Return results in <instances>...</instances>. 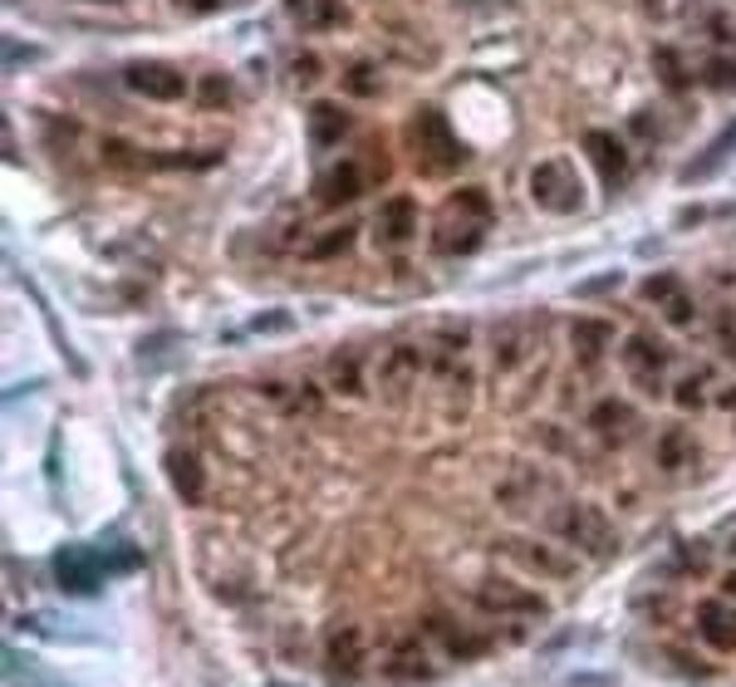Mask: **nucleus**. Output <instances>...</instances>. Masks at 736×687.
<instances>
[{
    "instance_id": "nucleus-21",
    "label": "nucleus",
    "mask_w": 736,
    "mask_h": 687,
    "mask_svg": "<svg viewBox=\"0 0 736 687\" xmlns=\"http://www.w3.org/2000/svg\"><path fill=\"white\" fill-rule=\"evenodd\" d=\"M343 133H349V118H343L334 104H314V113H310V137H314V147H334Z\"/></svg>"
},
{
    "instance_id": "nucleus-2",
    "label": "nucleus",
    "mask_w": 736,
    "mask_h": 687,
    "mask_svg": "<svg viewBox=\"0 0 736 687\" xmlns=\"http://www.w3.org/2000/svg\"><path fill=\"white\" fill-rule=\"evenodd\" d=\"M550 530H555L565 545L584 550V555H614V526L599 506L589 501H565V506L550 510Z\"/></svg>"
},
{
    "instance_id": "nucleus-33",
    "label": "nucleus",
    "mask_w": 736,
    "mask_h": 687,
    "mask_svg": "<svg viewBox=\"0 0 736 687\" xmlns=\"http://www.w3.org/2000/svg\"><path fill=\"white\" fill-rule=\"evenodd\" d=\"M608 285H618V275H604V280H589V285H579L575 294H599V290H608Z\"/></svg>"
},
{
    "instance_id": "nucleus-7",
    "label": "nucleus",
    "mask_w": 736,
    "mask_h": 687,
    "mask_svg": "<svg viewBox=\"0 0 736 687\" xmlns=\"http://www.w3.org/2000/svg\"><path fill=\"white\" fill-rule=\"evenodd\" d=\"M422 634H427V643L447 648L451 658H481L486 653V638L471 634V628L461 624V618H451L447 608H427V614H422Z\"/></svg>"
},
{
    "instance_id": "nucleus-8",
    "label": "nucleus",
    "mask_w": 736,
    "mask_h": 687,
    "mask_svg": "<svg viewBox=\"0 0 736 687\" xmlns=\"http://www.w3.org/2000/svg\"><path fill=\"white\" fill-rule=\"evenodd\" d=\"M324 667L334 683H349L363 673V628L359 624H334L324 638Z\"/></svg>"
},
{
    "instance_id": "nucleus-12",
    "label": "nucleus",
    "mask_w": 736,
    "mask_h": 687,
    "mask_svg": "<svg viewBox=\"0 0 736 687\" xmlns=\"http://www.w3.org/2000/svg\"><path fill=\"white\" fill-rule=\"evenodd\" d=\"M584 153H589V162L599 167V177H604V186L614 192V186H624V177H628V153H624V143H618L614 133H584Z\"/></svg>"
},
{
    "instance_id": "nucleus-34",
    "label": "nucleus",
    "mask_w": 736,
    "mask_h": 687,
    "mask_svg": "<svg viewBox=\"0 0 736 687\" xmlns=\"http://www.w3.org/2000/svg\"><path fill=\"white\" fill-rule=\"evenodd\" d=\"M349 88H363V94H369V88H373V74H369V69H353V74H349Z\"/></svg>"
},
{
    "instance_id": "nucleus-10",
    "label": "nucleus",
    "mask_w": 736,
    "mask_h": 687,
    "mask_svg": "<svg viewBox=\"0 0 736 687\" xmlns=\"http://www.w3.org/2000/svg\"><path fill=\"white\" fill-rule=\"evenodd\" d=\"M418 369H422V353L412 349V343H393V349L383 353V363H378L383 398H393V402L408 398L412 383H418Z\"/></svg>"
},
{
    "instance_id": "nucleus-4",
    "label": "nucleus",
    "mask_w": 736,
    "mask_h": 687,
    "mask_svg": "<svg viewBox=\"0 0 736 687\" xmlns=\"http://www.w3.org/2000/svg\"><path fill=\"white\" fill-rule=\"evenodd\" d=\"M496 555L510 559V565H520L526 575H540V579H575V559L559 555V550L545 545V540L506 535V540H496Z\"/></svg>"
},
{
    "instance_id": "nucleus-6",
    "label": "nucleus",
    "mask_w": 736,
    "mask_h": 687,
    "mask_svg": "<svg viewBox=\"0 0 736 687\" xmlns=\"http://www.w3.org/2000/svg\"><path fill=\"white\" fill-rule=\"evenodd\" d=\"M476 608H486V614H506V618H540L550 604L535 594V589L516 584V579L486 575V579L476 584Z\"/></svg>"
},
{
    "instance_id": "nucleus-25",
    "label": "nucleus",
    "mask_w": 736,
    "mask_h": 687,
    "mask_svg": "<svg viewBox=\"0 0 736 687\" xmlns=\"http://www.w3.org/2000/svg\"><path fill=\"white\" fill-rule=\"evenodd\" d=\"M653 64H657V79H663L667 88H687L697 79V69H687V59L677 55V49H657Z\"/></svg>"
},
{
    "instance_id": "nucleus-16",
    "label": "nucleus",
    "mask_w": 736,
    "mask_h": 687,
    "mask_svg": "<svg viewBox=\"0 0 736 687\" xmlns=\"http://www.w3.org/2000/svg\"><path fill=\"white\" fill-rule=\"evenodd\" d=\"M167 477H172L177 496L182 501H202L206 491V471H202V457L192 447H172L167 451Z\"/></svg>"
},
{
    "instance_id": "nucleus-15",
    "label": "nucleus",
    "mask_w": 736,
    "mask_h": 687,
    "mask_svg": "<svg viewBox=\"0 0 736 687\" xmlns=\"http://www.w3.org/2000/svg\"><path fill=\"white\" fill-rule=\"evenodd\" d=\"M624 363L634 369V378L643 383L648 393L663 388V383H657V373H663V363H667V359H663V349H657V343L648 339V334H628V339H624Z\"/></svg>"
},
{
    "instance_id": "nucleus-19",
    "label": "nucleus",
    "mask_w": 736,
    "mask_h": 687,
    "mask_svg": "<svg viewBox=\"0 0 736 687\" xmlns=\"http://www.w3.org/2000/svg\"><path fill=\"white\" fill-rule=\"evenodd\" d=\"M697 628H702V638L712 648L736 653V608L732 604H702L697 608Z\"/></svg>"
},
{
    "instance_id": "nucleus-22",
    "label": "nucleus",
    "mask_w": 736,
    "mask_h": 687,
    "mask_svg": "<svg viewBox=\"0 0 736 687\" xmlns=\"http://www.w3.org/2000/svg\"><path fill=\"white\" fill-rule=\"evenodd\" d=\"M329 383L339 393H349V398H359L363 393V378H359V349H339L329 363Z\"/></svg>"
},
{
    "instance_id": "nucleus-18",
    "label": "nucleus",
    "mask_w": 736,
    "mask_h": 687,
    "mask_svg": "<svg viewBox=\"0 0 736 687\" xmlns=\"http://www.w3.org/2000/svg\"><path fill=\"white\" fill-rule=\"evenodd\" d=\"M359 192H363V172H359L353 162L329 167V172L319 177V186H314V196H319L324 206H349Z\"/></svg>"
},
{
    "instance_id": "nucleus-38",
    "label": "nucleus",
    "mask_w": 736,
    "mask_h": 687,
    "mask_svg": "<svg viewBox=\"0 0 736 687\" xmlns=\"http://www.w3.org/2000/svg\"><path fill=\"white\" fill-rule=\"evenodd\" d=\"M726 594L736 599V569H732V575H726Z\"/></svg>"
},
{
    "instance_id": "nucleus-5",
    "label": "nucleus",
    "mask_w": 736,
    "mask_h": 687,
    "mask_svg": "<svg viewBox=\"0 0 736 687\" xmlns=\"http://www.w3.org/2000/svg\"><path fill=\"white\" fill-rule=\"evenodd\" d=\"M530 196H535L545 212H579L584 186H579L575 167H569L565 157H550V162H540L535 172H530Z\"/></svg>"
},
{
    "instance_id": "nucleus-37",
    "label": "nucleus",
    "mask_w": 736,
    "mask_h": 687,
    "mask_svg": "<svg viewBox=\"0 0 736 687\" xmlns=\"http://www.w3.org/2000/svg\"><path fill=\"white\" fill-rule=\"evenodd\" d=\"M638 5H643V10H663L667 0H638Z\"/></svg>"
},
{
    "instance_id": "nucleus-17",
    "label": "nucleus",
    "mask_w": 736,
    "mask_h": 687,
    "mask_svg": "<svg viewBox=\"0 0 736 687\" xmlns=\"http://www.w3.org/2000/svg\"><path fill=\"white\" fill-rule=\"evenodd\" d=\"M732 153H736V118H732V123L722 128V133L712 137V143L702 147V153L692 157V162L683 167V182H707V177H712L716 167H722V162H726V157H732Z\"/></svg>"
},
{
    "instance_id": "nucleus-26",
    "label": "nucleus",
    "mask_w": 736,
    "mask_h": 687,
    "mask_svg": "<svg viewBox=\"0 0 736 687\" xmlns=\"http://www.w3.org/2000/svg\"><path fill=\"white\" fill-rule=\"evenodd\" d=\"M589 422H594V432H604V437H618V432L634 427V408H628V402H599Z\"/></svg>"
},
{
    "instance_id": "nucleus-32",
    "label": "nucleus",
    "mask_w": 736,
    "mask_h": 687,
    "mask_svg": "<svg viewBox=\"0 0 736 687\" xmlns=\"http://www.w3.org/2000/svg\"><path fill=\"white\" fill-rule=\"evenodd\" d=\"M716 329H722V353H726V359H736V314H722V320H716Z\"/></svg>"
},
{
    "instance_id": "nucleus-11",
    "label": "nucleus",
    "mask_w": 736,
    "mask_h": 687,
    "mask_svg": "<svg viewBox=\"0 0 736 687\" xmlns=\"http://www.w3.org/2000/svg\"><path fill=\"white\" fill-rule=\"evenodd\" d=\"M128 88H137L143 98H162V104H172V98H182V74H177L172 64H157V59H137V64H128Z\"/></svg>"
},
{
    "instance_id": "nucleus-24",
    "label": "nucleus",
    "mask_w": 736,
    "mask_h": 687,
    "mask_svg": "<svg viewBox=\"0 0 736 687\" xmlns=\"http://www.w3.org/2000/svg\"><path fill=\"white\" fill-rule=\"evenodd\" d=\"M604 343H608V324L604 320H579L575 324V349H579V359L584 363H594L599 353H604Z\"/></svg>"
},
{
    "instance_id": "nucleus-3",
    "label": "nucleus",
    "mask_w": 736,
    "mask_h": 687,
    "mask_svg": "<svg viewBox=\"0 0 736 687\" xmlns=\"http://www.w3.org/2000/svg\"><path fill=\"white\" fill-rule=\"evenodd\" d=\"M427 634H412V628H393L383 638V677L393 683H422L432 677V658H427Z\"/></svg>"
},
{
    "instance_id": "nucleus-1",
    "label": "nucleus",
    "mask_w": 736,
    "mask_h": 687,
    "mask_svg": "<svg viewBox=\"0 0 736 687\" xmlns=\"http://www.w3.org/2000/svg\"><path fill=\"white\" fill-rule=\"evenodd\" d=\"M486 231H491V202H486V192L467 186V192H451L442 202L437 221H432V245L442 255H471Z\"/></svg>"
},
{
    "instance_id": "nucleus-36",
    "label": "nucleus",
    "mask_w": 736,
    "mask_h": 687,
    "mask_svg": "<svg viewBox=\"0 0 736 687\" xmlns=\"http://www.w3.org/2000/svg\"><path fill=\"white\" fill-rule=\"evenodd\" d=\"M697 393H702V383H697V378L683 383V402H697Z\"/></svg>"
},
{
    "instance_id": "nucleus-30",
    "label": "nucleus",
    "mask_w": 736,
    "mask_h": 687,
    "mask_svg": "<svg viewBox=\"0 0 736 687\" xmlns=\"http://www.w3.org/2000/svg\"><path fill=\"white\" fill-rule=\"evenodd\" d=\"M196 94H202V104H206V108H226V104L236 98V94H231V79H221V74H206Z\"/></svg>"
},
{
    "instance_id": "nucleus-9",
    "label": "nucleus",
    "mask_w": 736,
    "mask_h": 687,
    "mask_svg": "<svg viewBox=\"0 0 736 687\" xmlns=\"http://www.w3.org/2000/svg\"><path fill=\"white\" fill-rule=\"evenodd\" d=\"M418 162L427 167V172H447V167L461 162V143L451 137V128L442 123L437 113L418 118Z\"/></svg>"
},
{
    "instance_id": "nucleus-27",
    "label": "nucleus",
    "mask_w": 736,
    "mask_h": 687,
    "mask_svg": "<svg viewBox=\"0 0 736 687\" xmlns=\"http://www.w3.org/2000/svg\"><path fill=\"white\" fill-rule=\"evenodd\" d=\"M353 236H359V231H353V221L349 226H334L329 236H319V241L310 245V261H334L339 251H349V245H353Z\"/></svg>"
},
{
    "instance_id": "nucleus-23",
    "label": "nucleus",
    "mask_w": 736,
    "mask_h": 687,
    "mask_svg": "<svg viewBox=\"0 0 736 687\" xmlns=\"http://www.w3.org/2000/svg\"><path fill=\"white\" fill-rule=\"evenodd\" d=\"M290 10L300 15V25H319V29H329V25H339L343 20L339 0H290Z\"/></svg>"
},
{
    "instance_id": "nucleus-31",
    "label": "nucleus",
    "mask_w": 736,
    "mask_h": 687,
    "mask_svg": "<svg viewBox=\"0 0 736 687\" xmlns=\"http://www.w3.org/2000/svg\"><path fill=\"white\" fill-rule=\"evenodd\" d=\"M683 457H687V437L683 432H667L663 447H657V461H663V467H677Z\"/></svg>"
},
{
    "instance_id": "nucleus-14",
    "label": "nucleus",
    "mask_w": 736,
    "mask_h": 687,
    "mask_svg": "<svg viewBox=\"0 0 736 687\" xmlns=\"http://www.w3.org/2000/svg\"><path fill=\"white\" fill-rule=\"evenodd\" d=\"M412 231H418V202L412 196H393L378 212V221H373L378 245H402V241H412Z\"/></svg>"
},
{
    "instance_id": "nucleus-35",
    "label": "nucleus",
    "mask_w": 736,
    "mask_h": 687,
    "mask_svg": "<svg viewBox=\"0 0 736 687\" xmlns=\"http://www.w3.org/2000/svg\"><path fill=\"white\" fill-rule=\"evenodd\" d=\"M177 5H192V10H216V5H226V0H177Z\"/></svg>"
},
{
    "instance_id": "nucleus-20",
    "label": "nucleus",
    "mask_w": 736,
    "mask_h": 687,
    "mask_svg": "<svg viewBox=\"0 0 736 687\" xmlns=\"http://www.w3.org/2000/svg\"><path fill=\"white\" fill-rule=\"evenodd\" d=\"M5 677L10 683H25V687H64L45 663H29L20 648H5Z\"/></svg>"
},
{
    "instance_id": "nucleus-29",
    "label": "nucleus",
    "mask_w": 736,
    "mask_h": 687,
    "mask_svg": "<svg viewBox=\"0 0 736 687\" xmlns=\"http://www.w3.org/2000/svg\"><path fill=\"white\" fill-rule=\"evenodd\" d=\"M702 79H707V84H712V88H736V59H732V55H716V59H707Z\"/></svg>"
},
{
    "instance_id": "nucleus-28",
    "label": "nucleus",
    "mask_w": 736,
    "mask_h": 687,
    "mask_svg": "<svg viewBox=\"0 0 736 687\" xmlns=\"http://www.w3.org/2000/svg\"><path fill=\"white\" fill-rule=\"evenodd\" d=\"M265 329H290V314H285V310L255 314L251 324H241V329H231V334H226V339H251V334H265Z\"/></svg>"
},
{
    "instance_id": "nucleus-13",
    "label": "nucleus",
    "mask_w": 736,
    "mask_h": 687,
    "mask_svg": "<svg viewBox=\"0 0 736 687\" xmlns=\"http://www.w3.org/2000/svg\"><path fill=\"white\" fill-rule=\"evenodd\" d=\"M55 575H59V584H64L69 594H94L98 579H104V569H98L94 550H64V555L55 559Z\"/></svg>"
}]
</instances>
